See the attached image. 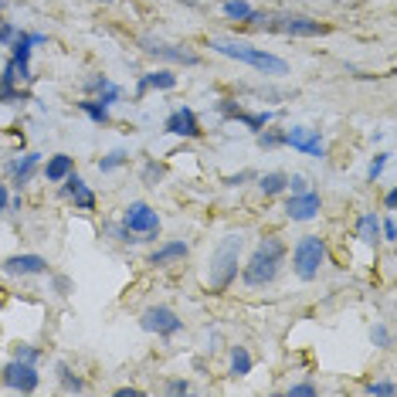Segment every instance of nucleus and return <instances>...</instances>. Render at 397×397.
I'll list each match as a JSON object with an SVG mask.
<instances>
[{
	"instance_id": "1",
	"label": "nucleus",
	"mask_w": 397,
	"mask_h": 397,
	"mask_svg": "<svg viewBox=\"0 0 397 397\" xmlns=\"http://www.w3.org/2000/svg\"><path fill=\"white\" fill-rule=\"evenodd\" d=\"M285 241L282 238H275V234H268V238H262L258 245H255V251H251V258L245 262V268H241V282L251 285V289H262V285H272L275 279H279V268H282L285 262Z\"/></svg>"
},
{
	"instance_id": "2",
	"label": "nucleus",
	"mask_w": 397,
	"mask_h": 397,
	"mask_svg": "<svg viewBox=\"0 0 397 397\" xmlns=\"http://www.w3.org/2000/svg\"><path fill=\"white\" fill-rule=\"evenodd\" d=\"M241 248H245V234H227L225 241L214 248V255H210V262H208V285H210V292H227L231 282L238 279Z\"/></svg>"
},
{
	"instance_id": "3",
	"label": "nucleus",
	"mask_w": 397,
	"mask_h": 397,
	"mask_svg": "<svg viewBox=\"0 0 397 397\" xmlns=\"http://www.w3.org/2000/svg\"><path fill=\"white\" fill-rule=\"evenodd\" d=\"M210 48H214L218 55L234 58V61H241V65H251V68L262 72V75H285V72H289L285 58L272 55V51H265V48H251L245 41H210Z\"/></svg>"
},
{
	"instance_id": "4",
	"label": "nucleus",
	"mask_w": 397,
	"mask_h": 397,
	"mask_svg": "<svg viewBox=\"0 0 397 397\" xmlns=\"http://www.w3.org/2000/svg\"><path fill=\"white\" fill-rule=\"evenodd\" d=\"M326 265V241L320 234H305L296 241L292 248V272L303 279V282H313L320 275V268Z\"/></svg>"
},
{
	"instance_id": "5",
	"label": "nucleus",
	"mask_w": 397,
	"mask_h": 397,
	"mask_svg": "<svg viewBox=\"0 0 397 397\" xmlns=\"http://www.w3.org/2000/svg\"><path fill=\"white\" fill-rule=\"evenodd\" d=\"M122 225L130 227L132 234H143V241H150L160 234V214L146 201H132L130 208L122 210Z\"/></svg>"
},
{
	"instance_id": "6",
	"label": "nucleus",
	"mask_w": 397,
	"mask_h": 397,
	"mask_svg": "<svg viewBox=\"0 0 397 397\" xmlns=\"http://www.w3.org/2000/svg\"><path fill=\"white\" fill-rule=\"evenodd\" d=\"M139 326L146 329V333H156V336H177L180 329H184V320L173 313L170 305H150V309H143V316H139Z\"/></svg>"
},
{
	"instance_id": "7",
	"label": "nucleus",
	"mask_w": 397,
	"mask_h": 397,
	"mask_svg": "<svg viewBox=\"0 0 397 397\" xmlns=\"http://www.w3.org/2000/svg\"><path fill=\"white\" fill-rule=\"evenodd\" d=\"M48 34H31V31H18L14 38H11V61H14V68H18V78L20 82H31V51H34V44H44Z\"/></svg>"
},
{
	"instance_id": "8",
	"label": "nucleus",
	"mask_w": 397,
	"mask_h": 397,
	"mask_svg": "<svg viewBox=\"0 0 397 397\" xmlns=\"http://www.w3.org/2000/svg\"><path fill=\"white\" fill-rule=\"evenodd\" d=\"M0 380H4L11 391H20V394H34L41 384L34 363H24V360H11V363L0 370Z\"/></svg>"
},
{
	"instance_id": "9",
	"label": "nucleus",
	"mask_w": 397,
	"mask_h": 397,
	"mask_svg": "<svg viewBox=\"0 0 397 397\" xmlns=\"http://www.w3.org/2000/svg\"><path fill=\"white\" fill-rule=\"evenodd\" d=\"M272 31H282V34H292V38H322L329 27L320 24L313 18H299V14H289V18H275L268 24Z\"/></svg>"
},
{
	"instance_id": "10",
	"label": "nucleus",
	"mask_w": 397,
	"mask_h": 397,
	"mask_svg": "<svg viewBox=\"0 0 397 397\" xmlns=\"http://www.w3.org/2000/svg\"><path fill=\"white\" fill-rule=\"evenodd\" d=\"M163 130L170 132V136H180V139H197L201 136V119L197 113L190 109V106H177L170 115H167V122H163Z\"/></svg>"
},
{
	"instance_id": "11",
	"label": "nucleus",
	"mask_w": 397,
	"mask_h": 397,
	"mask_svg": "<svg viewBox=\"0 0 397 397\" xmlns=\"http://www.w3.org/2000/svg\"><path fill=\"white\" fill-rule=\"evenodd\" d=\"M282 146H292V150L305 153V156H322V153H326L320 130H305V126H292V130H285L282 132Z\"/></svg>"
},
{
	"instance_id": "12",
	"label": "nucleus",
	"mask_w": 397,
	"mask_h": 397,
	"mask_svg": "<svg viewBox=\"0 0 397 397\" xmlns=\"http://www.w3.org/2000/svg\"><path fill=\"white\" fill-rule=\"evenodd\" d=\"M143 51L153 58H163V61H173V65H201V58L194 55L190 48L167 44V41H156V38H143Z\"/></svg>"
},
{
	"instance_id": "13",
	"label": "nucleus",
	"mask_w": 397,
	"mask_h": 397,
	"mask_svg": "<svg viewBox=\"0 0 397 397\" xmlns=\"http://www.w3.org/2000/svg\"><path fill=\"white\" fill-rule=\"evenodd\" d=\"M322 208V201H320V194L316 190H299V194H292L289 201H285V214L292 218V221H313L316 214H320Z\"/></svg>"
},
{
	"instance_id": "14",
	"label": "nucleus",
	"mask_w": 397,
	"mask_h": 397,
	"mask_svg": "<svg viewBox=\"0 0 397 397\" xmlns=\"http://www.w3.org/2000/svg\"><path fill=\"white\" fill-rule=\"evenodd\" d=\"M27 99H31V95L20 89L14 61H7V65L0 68V106H14V102H27Z\"/></svg>"
},
{
	"instance_id": "15",
	"label": "nucleus",
	"mask_w": 397,
	"mask_h": 397,
	"mask_svg": "<svg viewBox=\"0 0 397 397\" xmlns=\"http://www.w3.org/2000/svg\"><path fill=\"white\" fill-rule=\"evenodd\" d=\"M65 197H72V204H75V210H95V194H92V187L78 177L75 170L68 173L65 180Z\"/></svg>"
},
{
	"instance_id": "16",
	"label": "nucleus",
	"mask_w": 397,
	"mask_h": 397,
	"mask_svg": "<svg viewBox=\"0 0 397 397\" xmlns=\"http://www.w3.org/2000/svg\"><path fill=\"white\" fill-rule=\"evenodd\" d=\"M4 272L7 275H44L48 272V258H41V255H11L4 262Z\"/></svg>"
},
{
	"instance_id": "17",
	"label": "nucleus",
	"mask_w": 397,
	"mask_h": 397,
	"mask_svg": "<svg viewBox=\"0 0 397 397\" xmlns=\"http://www.w3.org/2000/svg\"><path fill=\"white\" fill-rule=\"evenodd\" d=\"M173 85H177V75H173L170 68H156V72L139 75V82H136V95L143 99L150 89H153V92H170Z\"/></svg>"
},
{
	"instance_id": "18",
	"label": "nucleus",
	"mask_w": 397,
	"mask_h": 397,
	"mask_svg": "<svg viewBox=\"0 0 397 397\" xmlns=\"http://www.w3.org/2000/svg\"><path fill=\"white\" fill-rule=\"evenodd\" d=\"M72 170H75V156L55 153V156H48V163H44V180H48V184H61Z\"/></svg>"
},
{
	"instance_id": "19",
	"label": "nucleus",
	"mask_w": 397,
	"mask_h": 397,
	"mask_svg": "<svg viewBox=\"0 0 397 397\" xmlns=\"http://www.w3.org/2000/svg\"><path fill=\"white\" fill-rule=\"evenodd\" d=\"M190 255V245L187 241H163L150 255V265H170V262H184Z\"/></svg>"
},
{
	"instance_id": "20",
	"label": "nucleus",
	"mask_w": 397,
	"mask_h": 397,
	"mask_svg": "<svg viewBox=\"0 0 397 397\" xmlns=\"http://www.w3.org/2000/svg\"><path fill=\"white\" fill-rule=\"evenodd\" d=\"M38 163H41V153H24V156H18V160H11V177H14V184H27L31 180V173L38 170Z\"/></svg>"
},
{
	"instance_id": "21",
	"label": "nucleus",
	"mask_w": 397,
	"mask_h": 397,
	"mask_svg": "<svg viewBox=\"0 0 397 397\" xmlns=\"http://www.w3.org/2000/svg\"><path fill=\"white\" fill-rule=\"evenodd\" d=\"M225 18L227 20H241V24H258V20H265L251 4H245V0H225Z\"/></svg>"
},
{
	"instance_id": "22",
	"label": "nucleus",
	"mask_w": 397,
	"mask_h": 397,
	"mask_svg": "<svg viewBox=\"0 0 397 397\" xmlns=\"http://www.w3.org/2000/svg\"><path fill=\"white\" fill-rule=\"evenodd\" d=\"M357 238L363 245H377L380 241V218L374 210H367V214H360L357 221Z\"/></svg>"
},
{
	"instance_id": "23",
	"label": "nucleus",
	"mask_w": 397,
	"mask_h": 397,
	"mask_svg": "<svg viewBox=\"0 0 397 397\" xmlns=\"http://www.w3.org/2000/svg\"><path fill=\"white\" fill-rule=\"evenodd\" d=\"M285 184H289V173H282V170H272V173H262V177H258V187H262L265 197L282 194Z\"/></svg>"
},
{
	"instance_id": "24",
	"label": "nucleus",
	"mask_w": 397,
	"mask_h": 397,
	"mask_svg": "<svg viewBox=\"0 0 397 397\" xmlns=\"http://www.w3.org/2000/svg\"><path fill=\"white\" fill-rule=\"evenodd\" d=\"M231 374L234 377H248L251 374V353H248V346H231Z\"/></svg>"
},
{
	"instance_id": "25",
	"label": "nucleus",
	"mask_w": 397,
	"mask_h": 397,
	"mask_svg": "<svg viewBox=\"0 0 397 397\" xmlns=\"http://www.w3.org/2000/svg\"><path fill=\"white\" fill-rule=\"evenodd\" d=\"M58 384H61L68 394H82V391H85V380L78 377V374H72L68 363H58Z\"/></svg>"
},
{
	"instance_id": "26",
	"label": "nucleus",
	"mask_w": 397,
	"mask_h": 397,
	"mask_svg": "<svg viewBox=\"0 0 397 397\" xmlns=\"http://www.w3.org/2000/svg\"><path fill=\"white\" fill-rule=\"evenodd\" d=\"M78 109L89 115L95 126H106V122H109V106H102L99 99H85V102H78Z\"/></svg>"
},
{
	"instance_id": "27",
	"label": "nucleus",
	"mask_w": 397,
	"mask_h": 397,
	"mask_svg": "<svg viewBox=\"0 0 397 397\" xmlns=\"http://www.w3.org/2000/svg\"><path fill=\"white\" fill-rule=\"evenodd\" d=\"M272 119H275V113H268V109H265V113H245V109H241V115H238V122H245L251 132H262Z\"/></svg>"
},
{
	"instance_id": "28",
	"label": "nucleus",
	"mask_w": 397,
	"mask_h": 397,
	"mask_svg": "<svg viewBox=\"0 0 397 397\" xmlns=\"http://www.w3.org/2000/svg\"><path fill=\"white\" fill-rule=\"evenodd\" d=\"M126 163H130V153L113 150V153H106V156L99 160V173H113V170H119V167H126Z\"/></svg>"
},
{
	"instance_id": "29",
	"label": "nucleus",
	"mask_w": 397,
	"mask_h": 397,
	"mask_svg": "<svg viewBox=\"0 0 397 397\" xmlns=\"http://www.w3.org/2000/svg\"><path fill=\"white\" fill-rule=\"evenodd\" d=\"M387 163H391V153H377V156L370 160V167H367V180L374 184V180H377L380 173L387 170Z\"/></svg>"
},
{
	"instance_id": "30",
	"label": "nucleus",
	"mask_w": 397,
	"mask_h": 397,
	"mask_svg": "<svg viewBox=\"0 0 397 397\" xmlns=\"http://www.w3.org/2000/svg\"><path fill=\"white\" fill-rule=\"evenodd\" d=\"M380 238H384V241H387V245H394V241H397L394 210H387V218H380Z\"/></svg>"
},
{
	"instance_id": "31",
	"label": "nucleus",
	"mask_w": 397,
	"mask_h": 397,
	"mask_svg": "<svg viewBox=\"0 0 397 397\" xmlns=\"http://www.w3.org/2000/svg\"><path fill=\"white\" fill-rule=\"evenodd\" d=\"M258 146H262V150H275V146H282V132H275V130L265 126V130L258 132Z\"/></svg>"
},
{
	"instance_id": "32",
	"label": "nucleus",
	"mask_w": 397,
	"mask_h": 397,
	"mask_svg": "<svg viewBox=\"0 0 397 397\" xmlns=\"http://www.w3.org/2000/svg\"><path fill=\"white\" fill-rule=\"evenodd\" d=\"M163 173H167V167H163V163H146V167H143V180H146V184H150V187H156V184H160V180H163Z\"/></svg>"
},
{
	"instance_id": "33",
	"label": "nucleus",
	"mask_w": 397,
	"mask_h": 397,
	"mask_svg": "<svg viewBox=\"0 0 397 397\" xmlns=\"http://www.w3.org/2000/svg\"><path fill=\"white\" fill-rule=\"evenodd\" d=\"M370 340H374V346H380V350H391V329H387V326H374V329H370Z\"/></svg>"
},
{
	"instance_id": "34",
	"label": "nucleus",
	"mask_w": 397,
	"mask_h": 397,
	"mask_svg": "<svg viewBox=\"0 0 397 397\" xmlns=\"http://www.w3.org/2000/svg\"><path fill=\"white\" fill-rule=\"evenodd\" d=\"M367 394L370 397H394L397 387L391 384V380H377V384H367Z\"/></svg>"
},
{
	"instance_id": "35",
	"label": "nucleus",
	"mask_w": 397,
	"mask_h": 397,
	"mask_svg": "<svg viewBox=\"0 0 397 397\" xmlns=\"http://www.w3.org/2000/svg\"><path fill=\"white\" fill-rule=\"evenodd\" d=\"M41 350H34V346H27V343H18L14 346V360H24V363H38Z\"/></svg>"
},
{
	"instance_id": "36",
	"label": "nucleus",
	"mask_w": 397,
	"mask_h": 397,
	"mask_svg": "<svg viewBox=\"0 0 397 397\" xmlns=\"http://www.w3.org/2000/svg\"><path fill=\"white\" fill-rule=\"evenodd\" d=\"M218 113L225 115V119H238V115H241V106H238L234 99H221V102H218Z\"/></svg>"
},
{
	"instance_id": "37",
	"label": "nucleus",
	"mask_w": 397,
	"mask_h": 397,
	"mask_svg": "<svg viewBox=\"0 0 397 397\" xmlns=\"http://www.w3.org/2000/svg\"><path fill=\"white\" fill-rule=\"evenodd\" d=\"M119 99H122V89H119V85H106V89L99 92V102H102V106H115Z\"/></svg>"
},
{
	"instance_id": "38",
	"label": "nucleus",
	"mask_w": 397,
	"mask_h": 397,
	"mask_svg": "<svg viewBox=\"0 0 397 397\" xmlns=\"http://www.w3.org/2000/svg\"><path fill=\"white\" fill-rule=\"evenodd\" d=\"M113 238L119 241V245H136V241H139V238H136V234H132L126 225H115L113 227Z\"/></svg>"
},
{
	"instance_id": "39",
	"label": "nucleus",
	"mask_w": 397,
	"mask_h": 397,
	"mask_svg": "<svg viewBox=\"0 0 397 397\" xmlns=\"http://www.w3.org/2000/svg\"><path fill=\"white\" fill-rule=\"evenodd\" d=\"M285 394L289 397H316V384H292Z\"/></svg>"
},
{
	"instance_id": "40",
	"label": "nucleus",
	"mask_w": 397,
	"mask_h": 397,
	"mask_svg": "<svg viewBox=\"0 0 397 397\" xmlns=\"http://www.w3.org/2000/svg\"><path fill=\"white\" fill-rule=\"evenodd\" d=\"M106 85H113V82H109V78L106 75H92V78H85V92H102V89H106Z\"/></svg>"
},
{
	"instance_id": "41",
	"label": "nucleus",
	"mask_w": 397,
	"mask_h": 397,
	"mask_svg": "<svg viewBox=\"0 0 397 397\" xmlns=\"http://www.w3.org/2000/svg\"><path fill=\"white\" fill-rule=\"evenodd\" d=\"M305 187H309V180H305L303 173H292L289 184H285V190H292V194H299V190H305Z\"/></svg>"
},
{
	"instance_id": "42",
	"label": "nucleus",
	"mask_w": 397,
	"mask_h": 397,
	"mask_svg": "<svg viewBox=\"0 0 397 397\" xmlns=\"http://www.w3.org/2000/svg\"><path fill=\"white\" fill-rule=\"evenodd\" d=\"M251 177H255L251 170H241V173H234V177H225V184H227V187H241V184L251 180Z\"/></svg>"
},
{
	"instance_id": "43",
	"label": "nucleus",
	"mask_w": 397,
	"mask_h": 397,
	"mask_svg": "<svg viewBox=\"0 0 397 397\" xmlns=\"http://www.w3.org/2000/svg\"><path fill=\"white\" fill-rule=\"evenodd\" d=\"M187 391H190L187 380H170V384H167V394H187Z\"/></svg>"
},
{
	"instance_id": "44",
	"label": "nucleus",
	"mask_w": 397,
	"mask_h": 397,
	"mask_svg": "<svg viewBox=\"0 0 397 397\" xmlns=\"http://www.w3.org/2000/svg\"><path fill=\"white\" fill-rule=\"evenodd\" d=\"M14 34H18V27H14V24H0V44H11Z\"/></svg>"
},
{
	"instance_id": "45",
	"label": "nucleus",
	"mask_w": 397,
	"mask_h": 397,
	"mask_svg": "<svg viewBox=\"0 0 397 397\" xmlns=\"http://www.w3.org/2000/svg\"><path fill=\"white\" fill-rule=\"evenodd\" d=\"M384 208H387V210H397V187H391L387 194H384Z\"/></svg>"
},
{
	"instance_id": "46",
	"label": "nucleus",
	"mask_w": 397,
	"mask_h": 397,
	"mask_svg": "<svg viewBox=\"0 0 397 397\" xmlns=\"http://www.w3.org/2000/svg\"><path fill=\"white\" fill-rule=\"evenodd\" d=\"M115 397H143V391H139V387H119Z\"/></svg>"
},
{
	"instance_id": "47",
	"label": "nucleus",
	"mask_w": 397,
	"mask_h": 397,
	"mask_svg": "<svg viewBox=\"0 0 397 397\" xmlns=\"http://www.w3.org/2000/svg\"><path fill=\"white\" fill-rule=\"evenodd\" d=\"M7 208H11V194H7V187L0 184V214H4Z\"/></svg>"
},
{
	"instance_id": "48",
	"label": "nucleus",
	"mask_w": 397,
	"mask_h": 397,
	"mask_svg": "<svg viewBox=\"0 0 397 397\" xmlns=\"http://www.w3.org/2000/svg\"><path fill=\"white\" fill-rule=\"evenodd\" d=\"M99 4H113V0H99Z\"/></svg>"
}]
</instances>
